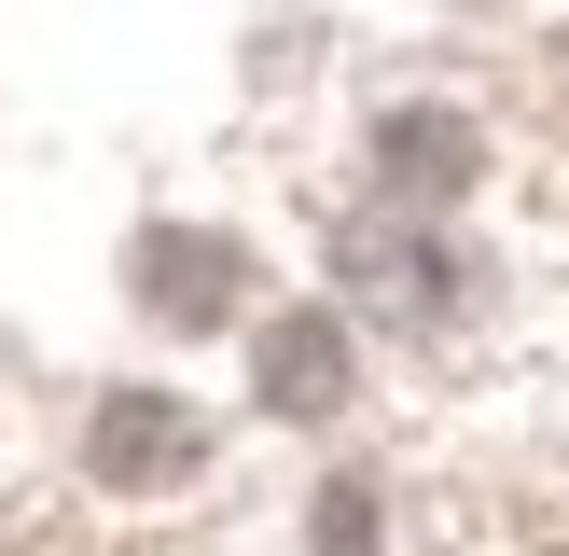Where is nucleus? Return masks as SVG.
<instances>
[{"mask_svg": "<svg viewBox=\"0 0 569 556\" xmlns=\"http://www.w3.org/2000/svg\"><path fill=\"white\" fill-rule=\"evenodd\" d=\"M361 543H376V487H333L320 500V556H361Z\"/></svg>", "mask_w": 569, "mask_h": 556, "instance_id": "nucleus-6", "label": "nucleus"}, {"mask_svg": "<svg viewBox=\"0 0 569 556\" xmlns=\"http://www.w3.org/2000/svg\"><path fill=\"white\" fill-rule=\"evenodd\" d=\"M139 306L181 320V334H209L222 306H237V250H222V237H153V250H139Z\"/></svg>", "mask_w": 569, "mask_h": 556, "instance_id": "nucleus-2", "label": "nucleus"}, {"mask_svg": "<svg viewBox=\"0 0 569 556\" xmlns=\"http://www.w3.org/2000/svg\"><path fill=\"white\" fill-rule=\"evenodd\" d=\"M376 167H389V195L445 209V195L472 181V126H459V111H389V126H376Z\"/></svg>", "mask_w": 569, "mask_h": 556, "instance_id": "nucleus-3", "label": "nucleus"}, {"mask_svg": "<svg viewBox=\"0 0 569 556\" xmlns=\"http://www.w3.org/2000/svg\"><path fill=\"white\" fill-rule=\"evenodd\" d=\"M348 278H361L376 306H417V320L459 306V265H445L431 237H389V222H361V237H348Z\"/></svg>", "mask_w": 569, "mask_h": 556, "instance_id": "nucleus-4", "label": "nucleus"}, {"mask_svg": "<svg viewBox=\"0 0 569 556\" xmlns=\"http://www.w3.org/2000/svg\"><path fill=\"white\" fill-rule=\"evenodd\" d=\"M83 459H98V487H181L194 473V417L153 404V389H111L98 431H83Z\"/></svg>", "mask_w": 569, "mask_h": 556, "instance_id": "nucleus-1", "label": "nucleus"}, {"mask_svg": "<svg viewBox=\"0 0 569 556\" xmlns=\"http://www.w3.org/2000/svg\"><path fill=\"white\" fill-rule=\"evenodd\" d=\"M264 404L278 417H333V404H348V334H333V320H278L264 334Z\"/></svg>", "mask_w": 569, "mask_h": 556, "instance_id": "nucleus-5", "label": "nucleus"}]
</instances>
